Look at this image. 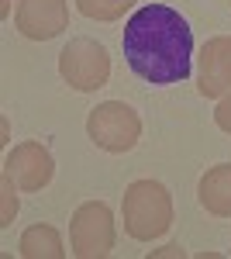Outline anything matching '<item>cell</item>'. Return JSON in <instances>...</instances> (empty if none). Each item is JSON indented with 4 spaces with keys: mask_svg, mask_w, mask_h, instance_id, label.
Wrapping results in <instances>:
<instances>
[{
    "mask_svg": "<svg viewBox=\"0 0 231 259\" xmlns=\"http://www.w3.org/2000/svg\"><path fill=\"white\" fill-rule=\"evenodd\" d=\"M197 90L207 100L231 94V35H214L197 56Z\"/></svg>",
    "mask_w": 231,
    "mask_h": 259,
    "instance_id": "obj_8",
    "label": "cell"
},
{
    "mask_svg": "<svg viewBox=\"0 0 231 259\" xmlns=\"http://www.w3.org/2000/svg\"><path fill=\"white\" fill-rule=\"evenodd\" d=\"M187 256V249H183V245H162V249H152V252H149V256L145 259H183Z\"/></svg>",
    "mask_w": 231,
    "mask_h": 259,
    "instance_id": "obj_14",
    "label": "cell"
},
{
    "mask_svg": "<svg viewBox=\"0 0 231 259\" xmlns=\"http://www.w3.org/2000/svg\"><path fill=\"white\" fill-rule=\"evenodd\" d=\"M124 232L135 242H155L173 228V194L159 180H135L128 183L121 200Z\"/></svg>",
    "mask_w": 231,
    "mask_h": 259,
    "instance_id": "obj_2",
    "label": "cell"
},
{
    "mask_svg": "<svg viewBox=\"0 0 231 259\" xmlns=\"http://www.w3.org/2000/svg\"><path fill=\"white\" fill-rule=\"evenodd\" d=\"M117 242L114 211L104 200H86L79 204L69 218V252L79 259H104L111 256Z\"/></svg>",
    "mask_w": 231,
    "mask_h": 259,
    "instance_id": "obj_4",
    "label": "cell"
},
{
    "mask_svg": "<svg viewBox=\"0 0 231 259\" xmlns=\"http://www.w3.org/2000/svg\"><path fill=\"white\" fill-rule=\"evenodd\" d=\"M4 173L18 183V190L35 194V190H41V187L52 183V177H56V159H52L49 145L28 139V142H18L14 149H7Z\"/></svg>",
    "mask_w": 231,
    "mask_h": 259,
    "instance_id": "obj_6",
    "label": "cell"
},
{
    "mask_svg": "<svg viewBox=\"0 0 231 259\" xmlns=\"http://www.w3.org/2000/svg\"><path fill=\"white\" fill-rule=\"evenodd\" d=\"M18 252L24 259H62L66 245H62V235L56 225H31L21 232Z\"/></svg>",
    "mask_w": 231,
    "mask_h": 259,
    "instance_id": "obj_10",
    "label": "cell"
},
{
    "mask_svg": "<svg viewBox=\"0 0 231 259\" xmlns=\"http://www.w3.org/2000/svg\"><path fill=\"white\" fill-rule=\"evenodd\" d=\"M214 124H217L224 135H231V94H224V97L217 100V107H214Z\"/></svg>",
    "mask_w": 231,
    "mask_h": 259,
    "instance_id": "obj_13",
    "label": "cell"
},
{
    "mask_svg": "<svg viewBox=\"0 0 231 259\" xmlns=\"http://www.w3.org/2000/svg\"><path fill=\"white\" fill-rule=\"evenodd\" d=\"M114 4H135V0H114Z\"/></svg>",
    "mask_w": 231,
    "mask_h": 259,
    "instance_id": "obj_16",
    "label": "cell"
},
{
    "mask_svg": "<svg viewBox=\"0 0 231 259\" xmlns=\"http://www.w3.org/2000/svg\"><path fill=\"white\" fill-rule=\"evenodd\" d=\"M197 200L214 218H231V162H217L200 177Z\"/></svg>",
    "mask_w": 231,
    "mask_h": 259,
    "instance_id": "obj_9",
    "label": "cell"
},
{
    "mask_svg": "<svg viewBox=\"0 0 231 259\" xmlns=\"http://www.w3.org/2000/svg\"><path fill=\"white\" fill-rule=\"evenodd\" d=\"M59 76L79 94H94L111 80V52L97 38H69L59 52Z\"/></svg>",
    "mask_w": 231,
    "mask_h": 259,
    "instance_id": "obj_5",
    "label": "cell"
},
{
    "mask_svg": "<svg viewBox=\"0 0 231 259\" xmlns=\"http://www.w3.org/2000/svg\"><path fill=\"white\" fill-rule=\"evenodd\" d=\"M14 190H18V183L4 173V190H0V194H4V207H0V228L14 225V218H18V194H14Z\"/></svg>",
    "mask_w": 231,
    "mask_h": 259,
    "instance_id": "obj_12",
    "label": "cell"
},
{
    "mask_svg": "<svg viewBox=\"0 0 231 259\" xmlns=\"http://www.w3.org/2000/svg\"><path fill=\"white\" fill-rule=\"evenodd\" d=\"M86 135L100 152L124 156L142 139V118L131 104L124 100H104L86 114Z\"/></svg>",
    "mask_w": 231,
    "mask_h": 259,
    "instance_id": "obj_3",
    "label": "cell"
},
{
    "mask_svg": "<svg viewBox=\"0 0 231 259\" xmlns=\"http://www.w3.org/2000/svg\"><path fill=\"white\" fill-rule=\"evenodd\" d=\"M14 28L28 41H52L69 28V0H18Z\"/></svg>",
    "mask_w": 231,
    "mask_h": 259,
    "instance_id": "obj_7",
    "label": "cell"
},
{
    "mask_svg": "<svg viewBox=\"0 0 231 259\" xmlns=\"http://www.w3.org/2000/svg\"><path fill=\"white\" fill-rule=\"evenodd\" d=\"M131 73L152 87H173L190 76L193 31L187 18L166 4H145L124 24L121 35Z\"/></svg>",
    "mask_w": 231,
    "mask_h": 259,
    "instance_id": "obj_1",
    "label": "cell"
},
{
    "mask_svg": "<svg viewBox=\"0 0 231 259\" xmlns=\"http://www.w3.org/2000/svg\"><path fill=\"white\" fill-rule=\"evenodd\" d=\"M131 4H114V0H76V11L90 21H117L124 18Z\"/></svg>",
    "mask_w": 231,
    "mask_h": 259,
    "instance_id": "obj_11",
    "label": "cell"
},
{
    "mask_svg": "<svg viewBox=\"0 0 231 259\" xmlns=\"http://www.w3.org/2000/svg\"><path fill=\"white\" fill-rule=\"evenodd\" d=\"M0 14H4V18L11 14V0H4V4H0Z\"/></svg>",
    "mask_w": 231,
    "mask_h": 259,
    "instance_id": "obj_15",
    "label": "cell"
}]
</instances>
